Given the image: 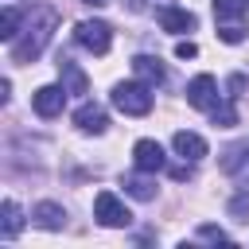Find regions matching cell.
<instances>
[{"label":"cell","instance_id":"6da1fadb","mask_svg":"<svg viewBox=\"0 0 249 249\" xmlns=\"http://www.w3.org/2000/svg\"><path fill=\"white\" fill-rule=\"evenodd\" d=\"M51 31H54V12H39L35 23L27 27V39L12 43V58L16 62H35L43 54V47L51 43Z\"/></svg>","mask_w":249,"mask_h":249},{"label":"cell","instance_id":"7a4b0ae2","mask_svg":"<svg viewBox=\"0 0 249 249\" xmlns=\"http://www.w3.org/2000/svg\"><path fill=\"white\" fill-rule=\"evenodd\" d=\"M113 105L128 117H144L152 109V86L148 82H121V86H113Z\"/></svg>","mask_w":249,"mask_h":249},{"label":"cell","instance_id":"3957f363","mask_svg":"<svg viewBox=\"0 0 249 249\" xmlns=\"http://www.w3.org/2000/svg\"><path fill=\"white\" fill-rule=\"evenodd\" d=\"M74 39H78V47H86L93 54H105L109 43H113V27L101 23V19H82V23H74Z\"/></svg>","mask_w":249,"mask_h":249},{"label":"cell","instance_id":"277c9868","mask_svg":"<svg viewBox=\"0 0 249 249\" xmlns=\"http://www.w3.org/2000/svg\"><path fill=\"white\" fill-rule=\"evenodd\" d=\"M93 218H97L101 226H109V230H121V226H128V222H132L128 206H124L113 191H101V195L93 198Z\"/></svg>","mask_w":249,"mask_h":249},{"label":"cell","instance_id":"5b68a950","mask_svg":"<svg viewBox=\"0 0 249 249\" xmlns=\"http://www.w3.org/2000/svg\"><path fill=\"white\" fill-rule=\"evenodd\" d=\"M214 101H218V82L210 78V74H198V78H191L187 82V105H195V109H214Z\"/></svg>","mask_w":249,"mask_h":249},{"label":"cell","instance_id":"8992f818","mask_svg":"<svg viewBox=\"0 0 249 249\" xmlns=\"http://www.w3.org/2000/svg\"><path fill=\"white\" fill-rule=\"evenodd\" d=\"M31 105L39 117H58L62 105H66V86H39L31 93Z\"/></svg>","mask_w":249,"mask_h":249},{"label":"cell","instance_id":"52a82bcc","mask_svg":"<svg viewBox=\"0 0 249 249\" xmlns=\"http://www.w3.org/2000/svg\"><path fill=\"white\" fill-rule=\"evenodd\" d=\"M132 163H136V171L156 175V171H163L167 156H163V148H160L156 140H136V148H132Z\"/></svg>","mask_w":249,"mask_h":249},{"label":"cell","instance_id":"ba28073f","mask_svg":"<svg viewBox=\"0 0 249 249\" xmlns=\"http://www.w3.org/2000/svg\"><path fill=\"white\" fill-rule=\"evenodd\" d=\"M195 12H187V8H160V27L163 31H171V35H183V31H195Z\"/></svg>","mask_w":249,"mask_h":249},{"label":"cell","instance_id":"9c48e42d","mask_svg":"<svg viewBox=\"0 0 249 249\" xmlns=\"http://www.w3.org/2000/svg\"><path fill=\"white\" fill-rule=\"evenodd\" d=\"M171 148H175V156H183V160H191V163L206 156V140H202L198 132H187V128H183V132H175Z\"/></svg>","mask_w":249,"mask_h":249},{"label":"cell","instance_id":"30bf717a","mask_svg":"<svg viewBox=\"0 0 249 249\" xmlns=\"http://www.w3.org/2000/svg\"><path fill=\"white\" fill-rule=\"evenodd\" d=\"M74 124H78L82 132H93V136H97V132L109 128V117H105L101 105H82V109L74 113Z\"/></svg>","mask_w":249,"mask_h":249},{"label":"cell","instance_id":"8fae6325","mask_svg":"<svg viewBox=\"0 0 249 249\" xmlns=\"http://www.w3.org/2000/svg\"><path fill=\"white\" fill-rule=\"evenodd\" d=\"M132 74H136L140 82H148V86H160V82H163V62L152 58V54H136V58H132Z\"/></svg>","mask_w":249,"mask_h":249},{"label":"cell","instance_id":"7c38bea8","mask_svg":"<svg viewBox=\"0 0 249 249\" xmlns=\"http://www.w3.org/2000/svg\"><path fill=\"white\" fill-rule=\"evenodd\" d=\"M58 74H62V86H66V93H86V89H89V78L78 70V62L62 58V62H58Z\"/></svg>","mask_w":249,"mask_h":249},{"label":"cell","instance_id":"4fadbf2b","mask_svg":"<svg viewBox=\"0 0 249 249\" xmlns=\"http://www.w3.org/2000/svg\"><path fill=\"white\" fill-rule=\"evenodd\" d=\"M35 222H39L43 230H62V226H66V210H62L58 202H39V206H35Z\"/></svg>","mask_w":249,"mask_h":249},{"label":"cell","instance_id":"5bb4252c","mask_svg":"<svg viewBox=\"0 0 249 249\" xmlns=\"http://www.w3.org/2000/svg\"><path fill=\"white\" fill-rule=\"evenodd\" d=\"M245 12H249V0H214V19H218V23L241 19Z\"/></svg>","mask_w":249,"mask_h":249},{"label":"cell","instance_id":"9a60e30c","mask_svg":"<svg viewBox=\"0 0 249 249\" xmlns=\"http://www.w3.org/2000/svg\"><path fill=\"white\" fill-rule=\"evenodd\" d=\"M0 214H4V218H0V233H4V237H16V233H19V226H23V218H19V206H16L12 198H4Z\"/></svg>","mask_w":249,"mask_h":249},{"label":"cell","instance_id":"2e32d148","mask_svg":"<svg viewBox=\"0 0 249 249\" xmlns=\"http://www.w3.org/2000/svg\"><path fill=\"white\" fill-rule=\"evenodd\" d=\"M144 175H148V171H144ZM144 175H132V179H124V191H128L132 198H140V202L156 198V183H152V179H144Z\"/></svg>","mask_w":249,"mask_h":249},{"label":"cell","instance_id":"e0dca14e","mask_svg":"<svg viewBox=\"0 0 249 249\" xmlns=\"http://www.w3.org/2000/svg\"><path fill=\"white\" fill-rule=\"evenodd\" d=\"M19 19H23V16H19V8H16V4H8V8H4V16H0V39H8V43H12V39H16V31H19Z\"/></svg>","mask_w":249,"mask_h":249},{"label":"cell","instance_id":"ac0fdd59","mask_svg":"<svg viewBox=\"0 0 249 249\" xmlns=\"http://www.w3.org/2000/svg\"><path fill=\"white\" fill-rule=\"evenodd\" d=\"M210 121H214V124H222V128H233V124H237V109H233V101H214Z\"/></svg>","mask_w":249,"mask_h":249},{"label":"cell","instance_id":"d6986e66","mask_svg":"<svg viewBox=\"0 0 249 249\" xmlns=\"http://www.w3.org/2000/svg\"><path fill=\"white\" fill-rule=\"evenodd\" d=\"M218 39H222V43H241V39H245V27H241L237 19H230V23H218Z\"/></svg>","mask_w":249,"mask_h":249},{"label":"cell","instance_id":"ffe728a7","mask_svg":"<svg viewBox=\"0 0 249 249\" xmlns=\"http://www.w3.org/2000/svg\"><path fill=\"white\" fill-rule=\"evenodd\" d=\"M245 156H249V144H233V148L226 152V160H222V167H226V171H237V167L245 163Z\"/></svg>","mask_w":249,"mask_h":249},{"label":"cell","instance_id":"44dd1931","mask_svg":"<svg viewBox=\"0 0 249 249\" xmlns=\"http://www.w3.org/2000/svg\"><path fill=\"white\" fill-rule=\"evenodd\" d=\"M230 214H233L237 222H249V195H233V202H230Z\"/></svg>","mask_w":249,"mask_h":249},{"label":"cell","instance_id":"7402d4cb","mask_svg":"<svg viewBox=\"0 0 249 249\" xmlns=\"http://www.w3.org/2000/svg\"><path fill=\"white\" fill-rule=\"evenodd\" d=\"M198 237H202V241H230L226 230H218V226H198Z\"/></svg>","mask_w":249,"mask_h":249},{"label":"cell","instance_id":"603a6c76","mask_svg":"<svg viewBox=\"0 0 249 249\" xmlns=\"http://www.w3.org/2000/svg\"><path fill=\"white\" fill-rule=\"evenodd\" d=\"M175 54H179V58H195V54H198V47H195L191 39H183V43H175Z\"/></svg>","mask_w":249,"mask_h":249},{"label":"cell","instance_id":"cb8c5ba5","mask_svg":"<svg viewBox=\"0 0 249 249\" xmlns=\"http://www.w3.org/2000/svg\"><path fill=\"white\" fill-rule=\"evenodd\" d=\"M128 8L132 12H144V0H128Z\"/></svg>","mask_w":249,"mask_h":249},{"label":"cell","instance_id":"d4e9b609","mask_svg":"<svg viewBox=\"0 0 249 249\" xmlns=\"http://www.w3.org/2000/svg\"><path fill=\"white\" fill-rule=\"evenodd\" d=\"M82 4H89V8H105L109 0H82Z\"/></svg>","mask_w":249,"mask_h":249}]
</instances>
